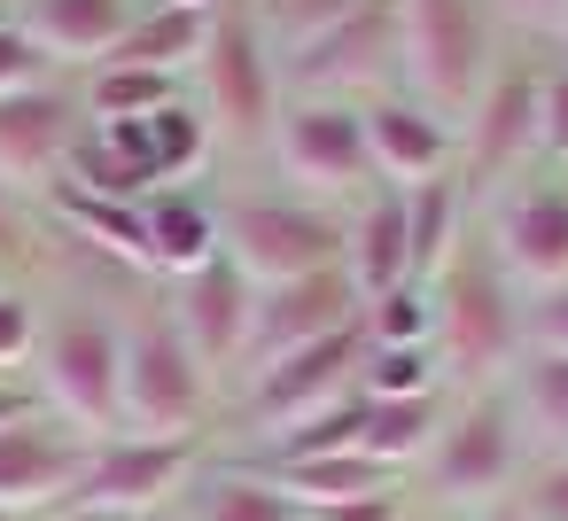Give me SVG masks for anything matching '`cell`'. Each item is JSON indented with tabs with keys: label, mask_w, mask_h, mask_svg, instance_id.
Segmentation results:
<instances>
[{
	"label": "cell",
	"mask_w": 568,
	"mask_h": 521,
	"mask_svg": "<svg viewBox=\"0 0 568 521\" xmlns=\"http://www.w3.org/2000/svg\"><path fill=\"white\" fill-rule=\"evenodd\" d=\"M436 304V366L444 389H498L506 366L521 358V288L506 280V265L490 257L483 226H467V242L444 257V273L428 280Z\"/></svg>",
	"instance_id": "obj_1"
},
{
	"label": "cell",
	"mask_w": 568,
	"mask_h": 521,
	"mask_svg": "<svg viewBox=\"0 0 568 521\" xmlns=\"http://www.w3.org/2000/svg\"><path fill=\"white\" fill-rule=\"evenodd\" d=\"M219 412V381L203 374L195 343L172 319L164 280L133 288L125 311V389H118V428L125 436H211Z\"/></svg>",
	"instance_id": "obj_2"
},
{
	"label": "cell",
	"mask_w": 568,
	"mask_h": 521,
	"mask_svg": "<svg viewBox=\"0 0 568 521\" xmlns=\"http://www.w3.org/2000/svg\"><path fill=\"white\" fill-rule=\"evenodd\" d=\"M187 94H195V110H203L211 133H219V164L265 156L288 86H281V55H273V40L257 32L250 0H226V9L211 17V48H203V63L187 71Z\"/></svg>",
	"instance_id": "obj_3"
},
{
	"label": "cell",
	"mask_w": 568,
	"mask_h": 521,
	"mask_svg": "<svg viewBox=\"0 0 568 521\" xmlns=\"http://www.w3.org/2000/svg\"><path fill=\"white\" fill-rule=\"evenodd\" d=\"M529 459L537 451H529L506 389H459V397H444V428H436L420 474L444 513H498L514 498V482L529 474Z\"/></svg>",
	"instance_id": "obj_4"
},
{
	"label": "cell",
	"mask_w": 568,
	"mask_h": 521,
	"mask_svg": "<svg viewBox=\"0 0 568 521\" xmlns=\"http://www.w3.org/2000/svg\"><path fill=\"white\" fill-rule=\"evenodd\" d=\"M389 17H397V86L459 125L506 48L490 0H389Z\"/></svg>",
	"instance_id": "obj_5"
},
{
	"label": "cell",
	"mask_w": 568,
	"mask_h": 521,
	"mask_svg": "<svg viewBox=\"0 0 568 521\" xmlns=\"http://www.w3.org/2000/svg\"><path fill=\"white\" fill-rule=\"evenodd\" d=\"M219 249L265 288V280H296V273H327L343 265V211L288 195V187H234L219 180Z\"/></svg>",
	"instance_id": "obj_6"
},
{
	"label": "cell",
	"mask_w": 568,
	"mask_h": 521,
	"mask_svg": "<svg viewBox=\"0 0 568 521\" xmlns=\"http://www.w3.org/2000/svg\"><path fill=\"white\" fill-rule=\"evenodd\" d=\"M545 63L552 55H537V48H498V63H490V79H483V94L467 102V118H459V180H467V195L475 203H490L498 187H514V180H529L537 172V118H545Z\"/></svg>",
	"instance_id": "obj_7"
},
{
	"label": "cell",
	"mask_w": 568,
	"mask_h": 521,
	"mask_svg": "<svg viewBox=\"0 0 568 521\" xmlns=\"http://www.w3.org/2000/svg\"><path fill=\"white\" fill-rule=\"evenodd\" d=\"M203 451H211V436H125V428L94 436L63 513H79V521H156V513L180 505Z\"/></svg>",
	"instance_id": "obj_8"
},
{
	"label": "cell",
	"mask_w": 568,
	"mask_h": 521,
	"mask_svg": "<svg viewBox=\"0 0 568 521\" xmlns=\"http://www.w3.org/2000/svg\"><path fill=\"white\" fill-rule=\"evenodd\" d=\"M265 164L288 195H312L327 211H351L374 180V156H366V125H358V102H312V94H288L281 102V125L265 141Z\"/></svg>",
	"instance_id": "obj_9"
},
{
	"label": "cell",
	"mask_w": 568,
	"mask_h": 521,
	"mask_svg": "<svg viewBox=\"0 0 568 521\" xmlns=\"http://www.w3.org/2000/svg\"><path fill=\"white\" fill-rule=\"evenodd\" d=\"M358 358H366V335L343 327V335H320V343H304V350H281V358L250 366V374L234 381V420H242V436L265 443V436H281V428H296V420H312V412L358 397Z\"/></svg>",
	"instance_id": "obj_10"
},
{
	"label": "cell",
	"mask_w": 568,
	"mask_h": 521,
	"mask_svg": "<svg viewBox=\"0 0 568 521\" xmlns=\"http://www.w3.org/2000/svg\"><path fill=\"white\" fill-rule=\"evenodd\" d=\"M281 86L312 102H374L397 94V17L389 0H358L343 24L281 55Z\"/></svg>",
	"instance_id": "obj_11"
},
{
	"label": "cell",
	"mask_w": 568,
	"mask_h": 521,
	"mask_svg": "<svg viewBox=\"0 0 568 521\" xmlns=\"http://www.w3.org/2000/svg\"><path fill=\"white\" fill-rule=\"evenodd\" d=\"M475 226L521 296L568 280V172H529L498 187L490 203H475Z\"/></svg>",
	"instance_id": "obj_12"
},
{
	"label": "cell",
	"mask_w": 568,
	"mask_h": 521,
	"mask_svg": "<svg viewBox=\"0 0 568 521\" xmlns=\"http://www.w3.org/2000/svg\"><path fill=\"white\" fill-rule=\"evenodd\" d=\"M164 296H172V319H180V335L195 343V358H203V374L219 381V397H234V381H242V366H250V319H257V280L219 249L211 265H195V273H180V280H164Z\"/></svg>",
	"instance_id": "obj_13"
},
{
	"label": "cell",
	"mask_w": 568,
	"mask_h": 521,
	"mask_svg": "<svg viewBox=\"0 0 568 521\" xmlns=\"http://www.w3.org/2000/svg\"><path fill=\"white\" fill-rule=\"evenodd\" d=\"M79 133H87V110H79V86L71 79L0 94V180H9L24 203H40L63 180Z\"/></svg>",
	"instance_id": "obj_14"
},
{
	"label": "cell",
	"mask_w": 568,
	"mask_h": 521,
	"mask_svg": "<svg viewBox=\"0 0 568 521\" xmlns=\"http://www.w3.org/2000/svg\"><path fill=\"white\" fill-rule=\"evenodd\" d=\"M87 443L63 412L32 405L24 420L0 428V513H17V521H40V513H63L71 505V482L87 467Z\"/></svg>",
	"instance_id": "obj_15"
},
{
	"label": "cell",
	"mask_w": 568,
	"mask_h": 521,
	"mask_svg": "<svg viewBox=\"0 0 568 521\" xmlns=\"http://www.w3.org/2000/svg\"><path fill=\"white\" fill-rule=\"evenodd\" d=\"M358 125H366V156H374V180L382 187H420V180L459 172V125L444 110L413 102L405 86L358 102Z\"/></svg>",
	"instance_id": "obj_16"
},
{
	"label": "cell",
	"mask_w": 568,
	"mask_h": 521,
	"mask_svg": "<svg viewBox=\"0 0 568 521\" xmlns=\"http://www.w3.org/2000/svg\"><path fill=\"white\" fill-rule=\"evenodd\" d=\"M358 288H351V273L343 265H327V273H296V280H265L257 288V319H250V366H265V358H281V350H304V343H320V335H343V327H358ZM242 366V374H250Z\"/></svg>",
	"instance_id": "obj_17"
},
{
	"label": "cell",
	"mask_w": 568,
	"mask_h": 521,
	"mask_svg": "<svg viewBox=\"0 0 568 521\" xmlns=\"http://www.w3.org/2000/svg\"><path fill=\"white\" fill-rule=\"evenodd\" d=\"M0 9L40 40V55L63 79H79L94 63H110V48L125 40V24H133L141 0H0Z\"/></svg>",
	"instance_id": "obj_18"
},
{
	"label": "cell",
	"mask_w": 568,
	"mask_h": 521,
	"mask_svg": "<svg viewBox=\"0 0 568 521\" xmlns=\"http://www.w3.org/2000/svg\"><path fill=\"white\" fill-rule=\"evenodd\" d=\"M149 226V280H180L219 257V180H172L141 203Z\"/></svg>",
	"instance_id": "obj_19"
},
{
	"label": "cell",
	"mask_w": 568,
	"mask_h": 521,
	"mask_svg": "<svg viewBox=\"0 0 568 521\" xmlns=\"http://www.w3.org/2000/svg\"><path fill=\"white\" fill-rule=\"evenodd\" d=\"M55 187L94 195V203H149L164 187L156 149H149V125H87L71 141V164H63Z\"/></svg>",
	"instance_id": "obj_20"
},
{
	"label": "cell",
	"mask_w": 568,
	"mask_h": 521,
	"mask_svg": "<svg viewBox=\"0 0 568 521\" xmlns=\"http://www.w3.org/2000/svg\"><path fill=\"white\" fill-rule=\"evenodd\" d=\"M343 273H351L358 304L413 280V242H405V195L397 187H366L343 211Z\"/></svg>",
	"instance_id": "obj_21"
},
{
	"label": "cell",
	"mask_w": 568,
	"mask_h": 521,
	"mask_svg": "<svg viewBox=\"0 0 568 521\" xmlns=\"http://www.w3.org/2000/svg\"><path fill=\"white\" fill-rule=\"evenodd\" d=\"M180 521H304V505L250 459H203L195 482L180 490Z\"/></svg>",
	"instance_id": "obj_22"
},
{
	"label": "cell",
	"mask_w": 568,
	"mask_h": 521,
	"mask_svg": "<svg viewBox=\"0 0 568 521\" xmlns=\"http://www.w3.org/2000/svg\"><path fill=\"white\" fill-rule=\"evenodd\" d=\"M226 9V0H219ZM219 9H180V0H141L125 40L110 48V63H133V71H164V79H187L211 48V17Z\"/></svg>",
	"instance_id": "obj_23"
},
{
	"label": "cell",
	"mask_w": 568,
	"mask_h": 521,
	"mask_svg": "<svg viewBox=\"0 0 568 521\" xmlns=\"http://www.w3.org/2000/svg\"><path fill=\"white\" fill-rule=\"evenodd\" d=\"M405 195V242H413V280H436L444 273V257L467 242V226H475V195H467V180L459 172H444V180H420V187H397Z\"/></svg>",
	"instance_id": "obj_24"
},
{
	"label": "cell",
	"mask_w": 568,
	"mask_h": 521,
	"mask_svg": "<svg viewBox=\"0 0 568 521\" xmlns=\"http://www.w3.org/2000/svg\"><path fill=\"white\" fill-rule=\"evenodd\" d=\"M452 397V389H444ZM444 397H358V451L413 474L444 428Z\"/></svg>",
	"instance_id": "obj_25"
},
{
	"label": "cell",
	"mask_w": 568,
	"mask_h": 521,
	"mask_svg": "<svg viewBox=\"0 0 568 521\" xmlns=\"http://www.w3.org/2000/svg\"><path fill=\"white\" fill-rule=\"evenodd\" d=\"M498 389H506V405H514L529 451H568V358H552V350H521V358L506 366Z\"/></svg>",
	"instance_id": "obj_26"
},
{
	"label": "cell",
	"mask_w": 568,
	"mask_h": 521,
	"mask_svg": "<svg viewBox=\"0 0 568 521\" xmlns=\"http://www.w3.org/2000/svg\"><path fill=\"white\" fill-rule=\"evenodd\" d=\"M79 86V110L87 125H149L156 110H172L187 94V79H164V71H133V63H94L71 79Z\"/></svg>",
	"instance_id": "obj_27"
},
{
	"label": "cell",
	"mask_w": 568,
	"mask_h": 521,
	"mask_svg": "<svg viewBox=\"0 0 568 521\" xmlns=\"http://www.w3.org/2000/svg\"><path fill=\"white\" fill-rule=\"evenodd\" d=\"M304 513L312 505H343V498H382V490H397L405 474L397 467H382V459H366L358 443L351 451H320V459H296V467H265Z\"/></svg>",
	"instance_id": "obj_28"
},
{
	"label": "cell",
	"mask_w": 568,
	"mask_h": 521,
	"mask_svg": "<svg viewBox=\"0 0 568 521\" xmlns=\"http://www.w3.org/2000/svg\"><path fill=\"white\" fill-rule=\"evenodd\" d=\"M149 149H156L164 187H172V180H211V172H219V133H211V118L195 110V94H180L172 110L149 118Z\"/></svg>",
	"instance_id": "obj_29"
},
{
	"label": "cell",
	"mask_w": 568,
	"mask_h": 521,
	"mask_svg": "<svg viewBox=\"0 0 568 521\" xmlns=\"http://www.w3.org/2000/svg\"><path fill=\"white\" fill-rule=\"evenodd\" d=\"M358 397H444L436 343H405V350L366 343V358H358Z\"/></svg>",
	"instance_id": "obj_30"
},
{
	"label": "cell",
	"mask_w": 568,
	"mask_h": 521,
	"mask_svg": "<svg viewBox=\"0 0 568 521\" xmlns=\"http://www.w3.org/2000/svg\"><path fill=\"white\" fill-rule=\"evenodd\" d=\"M358 335L382 343V350H405V343H436V304H428V280H405L389 296H374L358 311Z\"/></svg>",
	"instance_id": "obj_31"
},
{
	"label": "cell",
	"mask_w": 568,
	"mask_h": 521,
	"mask_svg": "<svg viewBox=\"0 0 568 521\" xmlns=\"http://www.w3.org/2000/svg\"><path fill=\"white\" fill-rule=\"evenodd\" d=\"M40 350V288L24 273H0V381H24Z\"/></svg>",
	"instance_id": "obj_32"
},
{
	"label": "cell",
	"mask_w": 568,
	"mask_h": 521,
	"mask_svg": "<svg viewBox=\"0 0 568 521\" xmlns=\"http://www.w3.org/2000/svg\"><path fill=\"white\" fill-rule=\"evenodd\" d=\"M358 9V0H250V17H257V32L273 40V55H288V48H304V40H320L327 24H343Z\"/></svg>",
	"instance_id": "obj_33"
},
{
	"label": "cell",
	"mask_w": 568,
	"mask_h": 521,
	"mask_svg": "<svg viewBox=\"0 0 568 521\" xmlns=\"http://www.w3.org/2000/svg\"><path fill=\"white\" fill-rule=\"evenodd\" d=\"M490 17L514 48H537V55H560L568 40V0H490Z\"/></svg>",
	"instance_id": "obj_34"
},
{
	"label": "cell",
	"mask_w": 568,
	"mask_h": 521,
	"mask_svg": "<svg viewBox=\"0 0 568 521\" xmlns=\"http://www.w3.org/2000/svg\"><path fill=\"white\" fill-rule=\"evenodd\" d=\"M506 513H521V521H568V451H537L529 474L514 482Z\"/></svg>",
	"instance_id": "obj_35"
},
{
	"label": "cell",
	"mask_w": 568,
	"mask_h": 521,
	"mask_svg": "<svg viewBox=\"0 0 568 521\" xmlns=\"http://www.w3.org/2000/svg\"><path fill=\"white\" fill-rule=\"evenodd\" d=\"M48 79H63L48 55H40V40L0 9V94H24V86H48Z\"/></svg>",
	"instance_id": "obj_36"
},
{
	"label": "cell",
	"mask_w": 568,
	"mask_h": 521,
	"mask_svg": "<svg viewBox=\"0 0 568 521\" xmlns=\"http://www.w3.org/2000/svg\"><path fill=\"white\" fill-rule=\"evenodd\" d=\"M537 172H568V63H545V118H537Z\"/></svg>",
	"instance_id": "obj_37"
},
{
	"label": "cell",
	"mask_w": 568,
	"mask_h": 521,
	"mask_svg": "<svg viewBox=\"0 0 568 521\" xmlns=\"http://www.w3.org/2000/svg\"><path fill=\"white\" fill-rule=\"evenodd\" d=\"M521 350H552V358H568V280L521 296Z\"/></svg>",
	"instance_id": "obj_38"
},
{
	"label": "cell",
	"mask_w": 568,
	"mask_h": 521,
	"mask_svg": "<svg viewBox=\"0 0 568 521\" xmlns=\"http://www.w3.org/2000/svg\"><path fill=\"white\" fill-rule=\"evenodd\" d=\"M24 242H32V203H24L9 180H0V273H17Z\"/></svg>",
	"instance_id": "obj_39"
},
{
	"label": "cell",
	"mask_w": 568,
	"mask_h": 521,
	"mask_svg": "<svg viewBox=\"0 0 568 521\" xmlns=\"http://www.w3.org/2000/svg\"><path fill=\"white\" fill-rule=\"evenodd\" d=\"M312 521H405V490H382V498H343V505H312Z\"/></svg>",
	"instance_id": "obj_40"
},
{
	"label": "cell",
	"mask_w": 568,
	"mask_h": 521,
	"mask_svg": "<svg viewBox=\"0 0 568 521\" xmlns=\"http://www.w3.org/2000/svg\"><path fill=\"white\" fill-rule=\"evenodd\" d=\"M40 397H32V381H0V428H9V420H24Z\"/></svg>",
	"instance_id": "obj_41"
},
{
	"label": "cell",
	"mask_w": 568,
	"mask_h": 521,
	"mask_svg": "<svg viewBox=\"0 0 568 521\" xmlns=\"http://www.w3.org/2000/svg\"><path fill=\"white\" fill-rule=\"evenodd\" d=\"M405 521H459V513H444V505H428V513H405Z\"/></svg>",
	"instance_id": "obj_42"
},
{
	"label": "cell",
	"mask_w": 568,
	"mask_h": 521,
	"mask_svg": "<svg viewBox=\"0 0 568 521\" xmlns=\"http://www.w3.org/2000/svg\"><path fill=\"white\" fill-rule=\"evenodd\" d=\"M180 9H219V0H180Z\"/></svg>",
	"instance_id": "obj_43"
},
{
	"label": "cell",
	"mask_w": 568,
	"mask_h": 521,
	"mask_svg": "<svg viewBox=\"0 0 568 521\" xmlns=\"http://www.w3.org/2000/svg\"><path fill=\"white\" fill-rule=\"evenodd\" d=\"M490 521H521V513H506V505H498V513H490Z\"/></svg>",
	"instance_id": "obj_44"
},
{
	"label": "cell",
	"mask_w": 568,
	"mask_h": 521,
	"mask_svg": "<svg viewBox=\"0 0 568 521\" xmlns=\"http://www.w3.org/2000/svg\"><path fill=\"white\" fill-rule=\"evenodd\" d=\"M560 63H568V40H560Z\"/></svg>",
	"instance_id": "obj_45"
},
{
	"label": "cell",
	"mask_w": 568,
	"mask_h": 521,
	"mask_svg": "<svg viewBox=\"0 0 568 521\" xmlns=\"http://www.w3.org/2000/svg\"><path fill=\"white\" fill-rule=\"evenodd\" d=\"M0 521H17V513H0Z\"/></svg>",
	"instance_id": "obj_46"
},
{
	"label": "cell",
	"mask_w": 568,
	"mask_h": 521,
	"mask_svg": "<svg viewBox=\"0 0 568 521\" xmlns=\"http://www.w3.org/2000/svg\"><path fill=\"white\" fill-rule=\"evenodd\" d=\"M63 521H79V513H63Z\"/></svg>",
	"instance_id": "obj_47"
},
{
	"label": "cell",
	"mask_w": 568,
	"mask_h": 521,
	"mask_svg": "<svg viewBox=\"0 0 568 521\" xmlns=\"http://www.w3.org/2000/svg\"><path fill=\"white\" fill-rule=\"evenodd\" d=\"M304 521H312V513H304Z\"/></svg>",
	"instance_id": "obj_48"
},
{
	"label": "cell",
	"mask_w": 568,
	"mask_h": 521,
	"mask_svg": "<svg viewBox=\"0 0 568 521\" xmlns=\"http://www.w3.org/2000/svg\"><path fill=\"white\" fill-rule=\"evenodd\" d=\"M156 521H164V513H156Z\"/></svg>",
	"instance_id": "obj_49"
}]
</instances>
